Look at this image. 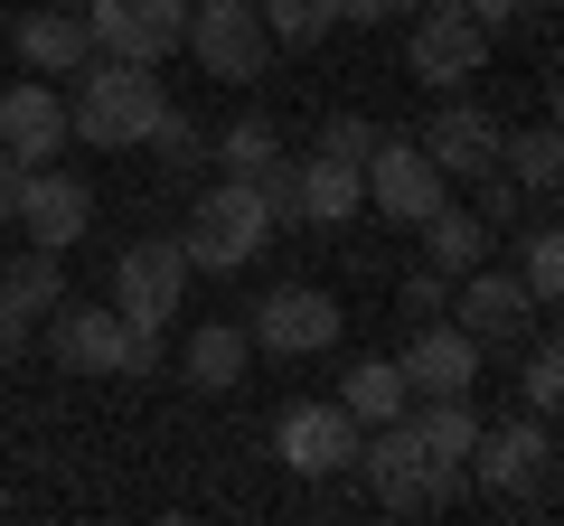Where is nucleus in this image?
<instances>
[{
	"mask_svg": "<svg viewBox=\"0 0 564 526\" xmlns=\"http://www.w3.org/2000/svg\"><path fill=\"white\" fill-rule=\"evenodd\" d=\"M480 358H489V348L443 310V320H414V339H404L395 366H404L414 395H470V385H480Z\"/></svg>",
	"mask_w": 564,
	"mask_h": 526,
	"instance_id": "obj_15",
	"label": "nucleus"
},
{
	"mask_svg": "<svg viewBox=\"0 0 564 526\" xmlns=\"http://www.w3.org/2000/svg\"><path fill=\"white\" fill-rule=\"evenodd\" d=\"M564 0H470V20L480 29H536V20H555Z\"/></svg>",
	"mask_w": 564,
	"mask_h": 526,
	"instance_id": "obj_33",
	"label": "nucleus"
},
{
	"mask_svg": "<svg viewBox=\"0 0 564 526\" xmlns=\"http://www.w3.org/2000/svg\"><path fill=\"white\" fill-rule=\"evenodd\" d=\"M76 95H66V132H76L85 151H141L151 132H161L170 95H161V66H132V57H85Z\"/></svg>",
	"mask_w": 564,
	"mask_h": 526,
	"instance_id": "obj_1",
	"label": "nucleus"
},
{
	"mask_svg": "<svg viewBox=\"0 0 564 526\" xmlns=\"http://www.w3.org/2000/svg\"><path fill=\"white\" fill-rule=\"evenodd\" d=\"M188 10H226V0H188Z\"/></svg>",
	"mask_w": 564,
	"mask_h": 526,
	"instance_id": "obj_40",
	"label": "nucleus"
},
{
	"mask_svg": "<svg viewBox=\"0 0 564 526\" xmlns=\"http://www.w3.org/2000/svg\"><path fill=\"white\" fill-rule=\"evenodd\" d=\"M555 489H564V451H555Z\"/></svg>",
	"mask_w": 564,
	"mask_h": 526,
	"instance_id": "obj_41",
	"label": "nucleus"
},
{
	"mask_svg": "<svg viewBox=\"0 0 564 526\" xmlns=\"http://www.w3.org/2000/svg\"><path fill=\"white\" fill-rule=\"evenodd\" d=\"M367 207V161H329V151H311L302 161V217L311 226H348Z\"/></svg>",
	"mask_w": 564,
	"mask_h": 526,
	"instance_id": "obj_21",
	"label": "nucleus"
},
{
	"mask_svg": "<svg viewBox=\"0 0 564 526\" xmlns=\"http://www.w3.org/2000/svg\"><path fill=\"white\" fill-rule=\"evenodd\" d=\"M499 169L527 188V198H555V188H564V132H555V122L508 132V142H499Z\"/></svg>",
	"mask_w": 564,
	"mask_h": 526,
	"instance_id": "obj_23",
	"label": "nucleus"
},
{
	"mask_svg": "<svg viewBox=\"0 0 564 526\" xmlns=\"http://www.w3.org/2000/svg\"><path fill=\"white\" fill-rule=\"evenodd\" d=\"M85 29H95V57L161 66L170 47H188V0H85Z\"/></svg>",
	"mask_w": 564,
	"mask_h": 526,
	"instance_id": "obj_10",
	"label": "nucleus"
},
{
	"mask_svg": "<svg viewBox=\"0 0 564 526\" xmlns=\"http://www.w3.org/2000/svg\"><path fill=\"white\" fill-rule=\"evenodd\" d=\"M470 480L489 489V498H545V480H555V442H545V414H518V424H480V442H470Z\"/></svg>",
	"mask_w": 564,
	"mask_h": 526,
	"instance_id": "obj_6",
	"label": "nucleus"
},
{
	"mask_svg": "<svg viewBox=\"0 0 564 526\" xmlns=\"http://www.w3.org/2000/svg\"><path fill=\"white\" fill-rule=\"evenodd\" d=\"M423 0H339V29H395V20H414Z\"/></svg>",
	"mask_w": 564,
	"mask_h": 526,
	"instance_id": "obj_36",
	"label": "nucleus"
},
{
	"mask_svg": "<svg viewBox=\"0 0 564 526\" xmlns=\"http://www.w3.org/2000/svg\"><path fill=\"white\" fill-rule=\"evenodd\" d=\"M404 310H414V320H443V310H452V273H433V263L404 273Z\"/></svg>",
	"mask_w": 564,
	"mask_h": 526,
	"instance_id": "obj_35",
	"label": "nucleus"
},
{
	"mask_svg": "<svg viewBox=\"0 0 564 526\" xmlns=\"http://www.w3.org/2000/svg\"><path fill=\"white\" fill-rule=\"evenodd\" d=\"M20 179H29V169H20V161H10V151H0V226L20 217Z\"/></svg>",
	"mask_w": 564,
	"mask_h": 526,
	"instance_id": "obj_38",
	"label": "nucleus"
},
{
	"mask_svg": "<svg viewBox=\"0 0 564 526\" xmlns=\"http://www.w3.org/2000/svg\"><path fill=\"white\" fill-rule=\"evenodd\" d=\"M188 57L217 85H263L273 66V29H263L254 0H226V10H188Z\"/></svg>",
	"mask_w": 564,
	"mask_h": 526,
	"instance_id": "obj_9",
	"label": "nucleus"
},
{
	"mask_svg": "<svg viewBox=\"0 0 564 526\" xmlns=\"http://www.w3.org/2000/svg\"><path fill=\"white\" fill-rule=\"evenodd\" d=\"M518 405L545 414V424H564V339H555V329L518 348Z\"/></svg>",
	"mask_w": 564,
	"mask_h": 526,
	"instance_id": "obj_26",
	"label": "nucleus"
},
{
	"mask_svg": "<svg viewBox=\"0 0 564 526\" xmlns=\"http://www.w3.org/2000/svg\"><path fill=\"white\" fill-rule=\"evenodd\" d=\"M10 226H20L29 244H47V254H66V244L95 235V188H85L76 169L39 161V169L20 179V217H10Z\"/></svg>",
	"mask_w": 564,
	"mask_h": 526,
	"instance_id": "obj_13",
	"label": "nucleus"
},
{
	"mask_svg": "<svg viewBox=\"0 0 564 526\" xmlns=\"http://www.w3.org/2000/svg\"><path fill=\"white\" fill-rule=\"evenodd\" d=\"M555 207H564V188H555Z\"/></svg>",
	"mask_w": 564,
	"mask_h": 526,
	"instance_id": "obj_42",
	"label": "nucleus"
},
{
	"mask_svg": "<svg viewBox=\"0 0 564 526\" xmlns=\"http://www.w3.org/2000/svg\"><path fill=\"white\" fill-rule=\"evenodd\" d=\"M47 358H57L66 376H122V358H132V320H122L113 302H57Z\"/></svg>",
	"mask_w": 564,
	"mask_h": 526,
	"instance_id": "obj_14",
	"label": "nucleus"
},
{
	"mask_svg": "<svg viewBox=\"0 0 564 526\" xmlns=\"http://www.w3.org/2000/svg\"><path fill=\"white\" fill-rule=\"evenodd\" d=\"M20 358H29V310L0 292V366H20Z\"/></svg>",
	"mask_w": 564,
	"mask_h": 526,
	"instance_id": "obj_37",
	"label": "nucleus"
},
{
	"mask_svg": "<svg viewBox=\"0 0 564 526\" xmlns=\"http://www.w3.org/2000/svg\"><path fill=\"white\" fill-rule=\"evenodd\" d=\"M489 39L499 29L470 20V0H423L404 29V66H414V85H470L489 66Z\"/></svg>",
	"mask_w": 564,
	"mask_h": 526,
	"instance_id": "obj_4",
	"label": "nucleus"
},
{
	"mask_svg": "<svg viewBox=\"0 0 564 526\" xmlns=\"http://www.w3.org/2000/svg\"><path fill=\"white\" fill-rule=\"evenodd\" d=\"M180 292H188V244H180V235L122 244V263H113V310H122L132 329H170Z\"/></svg>",
	"mask_w": 564,
	"mask_h": 526,
	"instance_id": "obj_8",
	"label": "nucleus"
},
{
	"mask_svg": "<svg viewBox=\"0 0 564 526\" xmlns=\"http://www.w3.org/2000/svg\"><path fill=\"white\" fill-rule=\"evenodd\" d=\"M545 122H555V132H564V76L545 85Z\"/></svg>",
	"mask_w": 564,
	"mask_h": 526,
	"instance_id": "obj_39",
	"label": "nucleus"
},
{
	"mask_svg": "<svg viewBox=\"0 0 564 526\" xmlns=\"http://www.w3.org/2000/svg\"><path fill=\"white\" fill-rule=\"evenodd\" d=\"M358 414L329 395V405H282V424H273V451H282V470H302V480H339V470H358Z\"/></svg>",
	"mask_w": 564,
	"mask_h": 526,
	"instance_id": "obj_11",
	"label": "nucleus"
},
{
	"mask_svg": "<svg viewBox=\"0 0 564 526\" xmlns=\"http://www.w3.org/2000/svg\"><path fill=\"white\" fill-rule=\"evenodd\" d=\"M339 405L358 414V424H395V414L414 405V385H404L395 358H358V366H348V385H339Z\"/></svg>",
	"mask_w": 564,
	"mask_h": 526,
	"instance_id": "obj_24",
	"label": "nucleus"
},
{
	"mask_svg": "<svg viewBox=\"0 0 564 526\" xmlns=\"http://www.w3.org/2000/svg\"><path fill=\"white\" fill-rule=\"evenodd\" d=\"M414 142L433 151V161H443V179H489V169H499V142H508V122L489 113V103L452 95L443 113H433V122L414 132Z\"/></svg>",
	"mask_w": 564,
	"mask_h": 526,
	"instance_id": "obj_16",
	"label": "nucleus"
},
{
	"mask_svg": "<svg viewBox=\"0 0 564 526\" xmlns=\"http://www.w3.org/2000/svg\"><path fill=\"white\" fill-rule=\"evenodd\" d=\"M452 320H462L480 348H527L536 339V292H527L518 273H499V263H480V273L452 283Z\"/></svg>",
	"mask_w": 564,
	"mask_h": 526,
	"instance_id": "obj_12",
	"label": "nucleus"
},
{
	"mask_svg": "<svg viewBox=\"0 0 564 526\" xmlns=\"http://www.w3.org/2000/svg\"><path fill=\"white\" fill-rule=\"evenodd\" d=\"M443 198H452L443 161H433L414 132H377V151H367V207H377L386 226H423Z\"/></svg>",
	"mask_w": 564,
	"mask_h": 526,
	"instance_id": "obj_5",
	"label": "nucleus"
},
{
	"mask_svg": "<svg viewBox=\"0 0 564 526\" xmlns=\"http://www.w3.org/2000/svg\"><path fill=\"white\" fill-rule=\"evenodd\" d=\"M404 424H414L423 451H433V461H452V470H462L470 442H480V414H470V395H414V405H404Z\"/></svg>",
	"mask_w": 564,
	"mask_h": 526,
	"instance_id": "obj_22",
	"label": "nucleus"
},
{
	"mask_svg": "<svg viewBox=\"0 0 564 526\" xmlns=\"http://www.w3.org/2000/svg\"><path fill=\"white\" fill-rule=\"evenodd\" d=\"M10 47H20L29 76H76L85 57H95V29H85V10H66V0H47V10H20L10 20Z\"/></svg>",
	"mask_w": 564,
	"mask_h": 526,
	"instance_id": "obj_18",
	"label": "nucleus"
},
{
	"mask_svg": "<svg viewBox=\"0 0 564 526\" xmlns=\"http://www.w3.org/2000/svg\"><path fill=\"white\" fill-rule=\"evenodd\" d=\"M339 329H348V310L321 283H282L254 302L245 339H254V358H321V348H339Z\"/></svg>",
	"mask_w": 564,
	"mask_h": 526,
	"instance_id": "obj_7",
	"label": "nucleus"
},
{
	"mask_svg": "<svg viewBox=\"0 0 564 526\" xmlns=\"http://www.w3.org/2000/svg\"><path fill=\"white\" fill-rule=\"evenodd\" d=\"M254 188H263V207H273V235H282V226H311L302 217V161H282V151H273V161L254 169Z\"/></svg>",
	"mask_w": 564,
	"mask_h": 526,
	"instance_id": "obj_30",
	"label": "nucleus"
},
{
	"mask_svg": "<svg viewBox=\"0 0 564 526\" xmlns=\"http://www.w3.org/2000/svg\"><path fill=\"white\" fill-rule=\"evenodd\" d=\"M527 292H536V310H564V226H518V263H508Z\"/></svg>",
	"mask_w": 564,
	"mask_h": 526,
	"instance_id": "obj_25",
	"label": "nucleus"
},
{
	"mask_svg": "<svg viewBox=\"0 0 564 526\" xmlns=\"http://www.w3.org/2000/svg\"><path fill=\"white\" fill-rule=\"evenodd\" d=\"M254 10L273 29V47H321L339 29V0H254Z\"/></svg>",
	"mask_w": 564,
	"mask_h": 526,
	"instance_id": "obj_29",
	"label": "nucleus"
},
{
	"mask_svg": "<svg viewBox=\"0 0 564 526\" xmlns=\"http://www.w3.org/2000/svg\"><path fill=\"white\" fill-rule=\"evenodd\" d=\"M0 292H10V302H20L29 320H39V310H57V302H66V263L47 254V244H29V254H10V263H0Z\"/></svg>",
	"mask_w": 564,
	"mask_h": 526,
	"instance_id": "obj_27",
	"label": "nucleus"
},
{
	"mask_svg": "<svg viewBox=\"0 0 564 526\" xmlns=\"http://www.w3.org/2000/svg\"><path fill=\"white\" fill-rule=\"evenodd\" d=\"M358 470H367V489H377V507H395V517H433V507L462 498V470L433 461V451H423V432L404 424V414L358 432Z\"/></svg>",
	"mask_w": 564,
	"mask_h": 526,
	"instance_id": "obj_2",
	"label": "nucleus"
},
{
	"mask_svg": "<svg viewBox=\"0 0 564 526\" xmlns=\"http://www.w3.org/2000/svg\"><path fill=\"white\" fill-rule=\"evenodd\" d=\"M180 244H188V273H245L273 244V207H263L254 179H217V188H198Z\"/></svg>",
	"mask_w": 564,
	"mask_h": 526,
	"instance_id": "obj_3",
	"label": "nucleus"
},
{
	"mask_svg": "<svg viewBox=\"0 0 564 526\" xmlns=\"http://www.w3.org/2000/svg\"><path fill=\"white\" fill-rule=\"evenodd\" d=\"M321 151H329V161H367V151H377V122H367V113H329L321 122Z\"/></svg>",
	"mask_w": 564,
	"mask_h": 526,
	"instance_id": "obj_32",
	"label": "nucleus"
},
{
	"mask_svg": "<svg viewBox=\"0 0 564 526\" xmlns=\"http://www.w3.org/2000/svg\"><path fill=\"white\" fill-rule=\"evenodd\" d=\"M245 366H254V339H245L236 320L188 329V348H180V385H198V395H236Z\"/></svg>",
	"mask_w": 564,
	"mask_h": 526,
	"instance_id": "obj_19",
	"label": "nucleus"
},
{
	"mask_svg": "<svg viewBox=\"0 0 564 526\" xmlns=\"http://www.w3.org/2000/svg\"><path fill=\"white\" fill-rule=\"evenodd\" d=\"M273 151H282L273 113H236V122H226V132H217V142H207V161H217L226 179H254V169L273 161Z\"/></svg>",
	"mask_w": 564,
	"mask_h": 526,
	"instance_id": "obj_28",
	"label": "nucleus"
},
{
	"mask_svg": "<svg viewBox=\"0 0 564 526\" xmlns=\"http://www.w3.org/2000/svg\"><path fill=\"white\" fill-rule=\"evenodd\" d=\"M489 244H499V235L480 226V207H470V198H443L433 217H423V263H433V273H452V283H462V273H480Z\"/></svg>",
	"mask_w": 564,
	"mask_h": 526,
	"instance_id": "obj_20",
	"label": "nucleus"
},
{
	"mask_svg": "<svg viewBox=\"0 0 564 526\" xmlns=\"http://www.w3.org/2000/svg\"><path fill=\"white\" fill-rule=\"evenodd\" d=\"M151 151H161L170 169H198V161H207V142H198V122H180V113H161V132H151Z\"/></svg>",
	"mask_w": 564,
	"mask_h": 526,
	"instance_id": "obj_34",
	"label": "nucleus"
},
{
	"mask_svg": "<svg viewBox=\"0 0 564 526\" xmlns=\"http://www.w3.org/2000/svg\"><path fill=\"white\" fill-rule=\"evenodd\" d=\"M470 207H480V226H489V235H508V226L527 217V188L508 179V169H489V179H470Z\"/></svg>",
	"mask_w": 564,
	"mask_h": 526,
	"instance_id": "obj_31",
	"label": "nucleus"
},
{
	"mask_svg": "<svg viewBox=\"0 0 564 526\" xmlns=\"http://www.w3.org/2000/svg\"><path fill=\"white\" fill-rule=\"evenodd\" d=\"M66 142H76V132H66V95H57V76H39V85H10V95H0V151H10L20 169L57 161Z\"/></svg>",
	"mask_w": 564,
	"mask_h": 526,
	"instance_id": "obj_17",
	"label": "nucleus"
}]
</instances>
